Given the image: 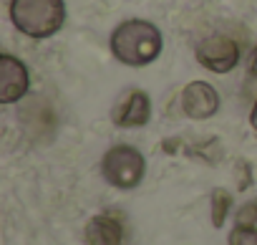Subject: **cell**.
I'll list each match as a JSON object with an SVG mask.
<instances>
[{
	"mask_svg": "<svg viewBox=\"0 0 257 245\" xmlns=\"http://www.w3.org/2000/svg\"><path fill=\"white\" fill-rule=\"evenodd\" d=\"M162 31L149 21H126L111 36V53L126 66H147L162 53Z\"/></svg>",
	"mask_w": 257,
	"mask_h": 245,
	"instance_id": "6da1fadb",
	"label": "cell"
},
{
	"mask_svg": "<svg viewBox=\"0 0 257 245\" xmlns=\"http://www.w3.org/2000/svg\"><path fill=\"white\" fill-rule=\"evenodd\" d=\"M11 21L31 38H48L61 31L66 21V6L63 0H13Z\"/></svg>",
	"mask_w": 257,
	"mask_h": 245,
	"instance_id": "7a4b0ae2",
	"label": "cell"
},
{
	"mask_svg": "<svg viewBox=\"0 0 257 245\" xmlns=\"http://www.w3.org/2000/svg\"><path fill=\"white\" fill-rule=\"evenodd\" d=\"M147 172V162L144 154L128 144H118L111 147L103 159H101V175L108 185L118 187V190H132L144 180Z\"/></svg>",
	"mask_w": 257,
	"mask_h": 245,
	"instance_id": "3957f363",
	"label": "cell"
},
{
	"mask_svg": "<svg viewBox=\"0 0 257 245\" xmlns=\"http://www.w3.org/2000/svg\"><path fill=\"white\" fill-rule=\"evenodd\" d=\"M197 61L214 73H227L239 63V48L229 36H209L197 46Z\"/></svg>",
	"mask_w": 257,
	"mask_h": 245,
	"instance_id": "277c9868",
	"label": "cell"
},
{
	"mask_svg": "<svg viewBox=\"0 0 257 245\" xmlns=\"http://www.w3.org/2000/svg\"><path fill=\"white\" fill-rule=\"evenodd\" d=\"M152 116V101L149 94L134 89V91H126L118 104L113 106V124L123 127V129H134V127H144Z\"/></svg>",
	"mask_w": 257,
	"mask_h": 245,
	"instance_id": "5b68a950",
	"label": "cell"
},
{
	"mask_svg": "<svg viewBox=\"0 0 257 245\" xmlns=\"http://www.w3.org/2000/svg\"><path fill=\"white\" fill-rule=\"evenodd\" d=\"M219 109V96L207 81H192L182 91V111L189 119H209Z\"/></svg>",
	"mask_w": 257,
	"mask_h": 245,
	"instance_id": "8992f818",
	"label": "cell"
},
{
	"mask_svg": "<svg viewBox=\"0 0 257 245\" xmlns=\"http://www.w3.org/2000/svg\"><path fill=\"white\" fill-rule=\"evenodd\" d=\"M26 94H28V68L13 56H0V101L13 104Z\"/></svg>",
	"mask_w": 257,
	"mask_h": 245,
	"instance_id": "52a82bcc",
	"label": "cell"
},
{
	"mask_svg": "<svg viewBox=\"0 0 257 245\" xmlns=\"http://www.w3.org/2000/svg\"><path fill=\"white\" fill-rule=\"evenodd\" d=\"M86 245H123V227L111 215H96L86 225Z\"/></svg>",
	"mask_w": 257,
	"mask_h": 245,
	"instance_id": "ba28073f",
	"label": "cell"
},
{
	"mask_svg": "<svg viewBox=\"0 0 257 245\" xmlns=\"http://www.w3.org/2000/svg\"><path fill=\"white\" fill-rule=\"evenodd\" d=\"M229 205H232V195L222 187L212 190V225L214 227H222L227 212H229Z\"/></svg>",
	"mask_w": 257,
	"mask_h": 245,
	"instance_id": "9c48e42d",
	"label": "cell"
},
{
	"mask_svg": "<svg viewBox=\"0 0 257 245\" xmlns=\"http://www.w3.org/2000/svg\"><path fill=\"white\" fill-rule=\"evenodd\" d=\"M229 245H257V227L254 225H237L229 232Z\"/></svg>",
	"mask_w": 257,
	"mask_h": 245,
	"instance_id": "30bf717a",
	"label": "cell"
},
{
	"mask_svg": "<svg viewBox=\"0 0 257 245\" xmlns=\"http://www.w3.org/2000/svg\"><path fill=\"white\" fill-rule=\"evenodd\" d=\"M257 222V200H249L237 212V225H254Z\"/></svg>",
	"mask_w": 257,
	"mask_h": 245,
	"instance_id": "8fae6325",
	"label": "cell"
},
{
	"mask_svg": "<svg viewBox=\"0 0 257 245\" xmlns=\"http://www.w3.org/2000/svg\"><path fill=\"white\" fill-rule=\"evenodd\" d=\"M249 124H252V129L257 132V101H254V106H252V111H249Z\"/></svg>",
	"mask_w": 257,
	"mask_h": 245,
	"instance_id": "7c38bea8",
	"label": "cell"
}]
</instances>
